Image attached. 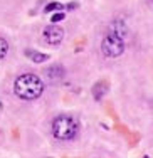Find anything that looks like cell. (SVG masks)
Listing matches in <instances>:
<instances>
[{
  "label": "cell",
  "mask_w": 153,
  "mask_h": 158,
  "mask_svg": "<svg viewBox=\"0 0 153 158\" xmlns=\"http://www.w3.org/2000/svg\"><path fill=\"white\" fill-rule=\"evenodd\" d=\"M101 51L106 57H119L125 52V42H123L121 37L108 34L101 44Z\"/></svg>",
  "instance_id": "3957f363"
},
{
  "label": "cell",
  "mask_w": 153,
  "mask_h": 158,
  "mask_svg": "<svg viewBox=\"0 0 153 158\" xmlns=\"http://www.w3.org/2000/svg\"><path fill=\"white\" fill-rule=\"evenodd\" d=\"M44 40H46L49 46H59L62 40V37H64V31H62L61 27H57L56 24L49 25V27L44 29Z\"/></svg>",
  "instance_id": "277c9868"
},
{
  "label": "cell",
  "mask_w": 153,
  "mask_h": 158,
  "mask_svg": "<svg viewBox=\"0 0 153 158\" xmlns=\"http://www.w3.org/2000/svg\"><path fill=\"white\" fill-rule=\"evenodd\" d=\"M64 67L61 66V64H54V66H51L49 69H46V76L51 79V81H59L61 77H64Z\"/></svg>",
  "instance_id": "8992f818"
},
{
  "label": "cell",
  "mask_w": 153,
  "mask_h": 158,
  "mask_svg": "<svg viewBox=\"0 0 153 158\" xmlns=\"http://www.w3.org/2000/svg\"><path fill=\"white\" fill-rule=\"evenodd\" d=\"M25 56H27V57H31L32 61L34 62H37V64H40V62H44V61H47V59H49V56L47 54H40V52H35V51H25Z\"/></svg>",
  "instance_id": "ba28073f"
},
{
  "label": "cell",
  "mask_w": 153,
  "mask_h": 158,
  "mask_svg": "<svg viewBox=\"0 0 153 158\" xmlns=\"http://www.w3.org/2000/svg\"><path fill=\"white\" fill-rule=\"evenodd\" d=\"M77 121L69 114H59L56 116V119L52 121V135H54L57 140H72L77 135Z\"/></svg>",
  "instance_id": "7a4b0ae2"
},
{
  "label": "cell",
  "mask_w": 153,
  "mask_h": 158,
  "mask_svg": "<svg viewBox=\"0 0 153 158\" xmlns=\"http://www.w3.org/2000/svg\"><path fill=\"white\" fill-rule=\"evenodd\" d=\"M106 93H108V86H106V82H103V81L96 82L94 88H93V96H94L96 101H101Z\"/></svg>",
  "instance_id": "52a82bcc"
},
{
  "label": "cell",
  "mask_w": 153,
  "mask_h": 158,
  "mask_svg": "<svg viewBox=\"0 0 153 158\" xmlns=\"http://www.w3.org/2000/svg\"><path fill=\"white\" fill-rule=\"evenodd\" d=\"M76 5H77V3L72 2V3H69V5H68V9H76Z\"/></svg>",
  "instance_id": "7c38bea8"
},
{
  "label": "cell",
  "mask_w": 153,
  "mask_h": 158,
  "mask_svg": "<svg viewBox=\"0 0 153 158\" xmlns=\"http://www.w3.org/2000/svg\"><path fill=\"white\" fill-rule=\"evenodd\" d=\"M14 93L20 99H25V101L37 99L44 93L42 79L35 76V74H22L14 82Z\"/></svg>",
  "instance_id": "6da1fadb"
},
{
  "label": "cell",
  "mask_w": 153,
  "mask_h": 158,
  "mask_svg": "<svg viewBox=\"0 0 153 158\" xmlns=\"http://www.w3.org/2000/svg\"><path fill=\"white\" fill-rule=\"evenodd\" d=\"M52 24H56V22H61V20H64V14H61V12H57V14H54L52 15Z\"/></svg>",
  "instance_id": "8fae6325"
},
{
  "label": "cell",
  "mask_w": 153,
  "mask_h": 158,
  "mask_svg": "<svg viewBox=\"0 0 153 158\" xmlns=\"http://www.w3.org/2000/svg\"><path fill=\"white\" fill-rule=\"evenodd\" d=\"M110 34L118 35L123 39V37L128 34V27H126V24L123 20H114V22H111V25H110Z\"/></svg>",
  "instance_id": "5b68a950"
},
{
  "label": "cell",
  "mask_w": 153,
  "mask_h": 158,
  "mask_svg": "<svg viewBox=\"0 0 153 158\" xmlns=\"http://www.w3.org/2000/svg\"><path fill=\"white\" fill-rule=\"evenodd\" d=\"M61 9H62V3H59V2H51L44 10H46V12H52V10H61Z\"/></svg>",
  "instance_id": "30bf717a"
},
{
  "label": "cell",
  "mask_w": 153,
  "mask_h": 158,
  "mask_svg": "<svg viewBox=\"0 0 153 158\" xmlns=\"http://www.w3.org/2000/svg\"><path fill=\"white\" fill-rule=\"evenodd\" d=\"M7 52H9V44H7L5 39H2V37H0V59L5 57Z\"/></svg>",
  "instance_id": "9c48e42d"
}]
</instances>
